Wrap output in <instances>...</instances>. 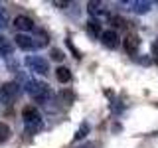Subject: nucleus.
<instances>
[{"label": "nucleus", "mask_w": 158, "mask_h": 148, "mask_svg": "<svg viewBox=\"0 0 158 148\" xmlns=\"http://www.w3.org/2000/svg\"><path fill=\"white\" fill-rule=\"evenodd\" d=\"M12 53H14V46L10 43L8 38H4L0 34V57H12Z\"/></svg>", "instance_id": "1a4fd4ad"}, {"label": "nucleus", "mask_w": 158, "mask_h": 148, "mask_svg": "<svg viewBox=\"0 0 158 148\" xmlns=\"http://www.w3.org/2000/svg\"><path fill=\"white\" fill-rule=\"evenodd\" d=\"M152 56H154V61L158 63V38H156V42L152 43Z\"/></svg>", "instance_id": "6ab92c4d"}, {"label": "nucleus", "mask_w": 158, "mask_h": 148, "mask_svg": "<svg viewBox=\"0 0 158 148\" xmlns=\"http://www.w3.org/2000/svg\"><path fill=\"white\" fill-rule=\"evenodd\" d=\"M109 22H111L115 28H127V22L123 18H118V16H109Z\"/></svg>", "instance_id": "dca6fc26"}, {"label": "nucleus", "mask_w": 158, "mask_h": 148, "mask_svg": "<svg viewBox=\"0 0 158 148\" xmlns=\"http://www.w3.org/2000/svg\"><path fill=\"white\" fill-rule=\"evenodd\" d=\"M22 95V87L16 81H8L0 87V103H14Z\"/></svg>", "instance_id": "7ed1b4c3"}, {"label": "nucleus", "mask_w": 158, "mask_h": 148, "mask_svg": "<svg viewBox=\"0 0 158 148\" xmlns=\"http://www.w3.org/2000/svg\"><path fill=\"white\" fill-rule=\"evenodd\" d=\"M8 26V16H6V10L0 6V30Z\"/></svg>", "instance_id": "f3484780"}, {"label": "nucleus", "mask_w": 158, "mask_h": 148, "mask_svg": "<svg viewBox=\"0 0 158 148\" xmlns=\"http://www.w3.org/2000/svg\"><path fill=\"white\" fill-rule=\"evenodd\" d=\"M12 26L20 30V34H28V32H32L34 28V20L32 18H28V16H24V14H20V16L14 18V22H12Z\"/></svg>", "instance_id": "0eeeda50"}, {"label": "nucleus", "mask_w": 158, "mask_h": 148, "mask_svg": "<svg viewBox=\"0 0 158 148\" xmlns=\"http://www.w3.org/2000/svg\"><path fill=\"white\" fill-rule=\"evenodd\" d=\"M128 6H132L131 10L132 12H136V14H146V12H150V6L152 4L150 2H140V0H138V2H128Z\"/></svg>", "instance_id": "9b49d317"}, {"label": "nucleus", "mask_w": 158, "mask_h": 148, "mask_svg": "<svg viewBox=\"0 0 158 148\" xmlns=\"http://www.w3.org/2000/svg\"><path fill=\"white\" fill-rule=\"evenodd\" d=\"M24 63H26V67H30L32 71L40 73V75H48L49 73V63L42 56H28L24 59Z\"/></svg>", "instance_id": "20e7f679"}, {"label": "nucleus", "mask_w": 158, "mask_h": 148, "mask_svg": "<svg viewBox=\"0 0 158 148\" xmlns=\"http://www.w3.org/2000/svg\"><path fill=\"white\" fill-rule=\"evenodd\" d=\"M10 134H12V130H10V126L6 122H0V142H6Z\"/></svg>", "instance_id": "ddd939ff"}, {"label": "nucleus", "mask_w": 158, "mask_h": 148, "mask_svg": "<svg viewBox=\"0 0 158 148\" xmlns=\"http://www.w3.org/2000/svg\"><path fill=\"white\" fill-rule=\"evenodd\" d=\"M87 132H89V125H87V122H83V125L81 126H79V130L75 132V136H73V140H81V138H85L87 136Z\"/></svg>", "instance_id": "2eb2a0df"}, {"label": "nucleus", "mask_w": 158, "mask_h": 148, "mask_svg": "<svg viewBox=\"0 0 158 148\" xmlns=\"http://www.w3.org/2000/svg\"><path fill=\"white\" fill-rule=\"evenodd\" d=\"M101 6H103L101 2H89V4H87V8H89V14H91V16H97V14L105 12V10H103Z\"/></svg>", "instance_id": "4468645a"}, {"label": "nucleus", "mask_w": 158, "mask_h": 148, "mask_svg": "<svg viewBox=\"0 0 158 148\" xmlns=\"http://www.w3.org/2000/svg\"><path fill=\"white\" fill-rule=\"evenodd\" d=\"M87 32H89V36H93V38H101V34H103L101 22H99L97 18H91L87 22Z\"/></svg>", "instance_id": "9d476101"}, {"label": "nucleus", "mask_w": 158, "mask_h": 148, "mask_svg": "<svg viewBox=\"0 0 158 148\" xmlns=\"http://www.w3.org/2000/svg\"><path fill=\"white\" fill-rule=\"evenodd\" d=\"M101 42H103V46H105V47H111V49L118 47V36H117V32H115V30H105V32L101 34Z\"/></svg>", "instance_id": "6e6552de"}, {"label": "nucleus", "mask_w": 158, "mask_h": 148, "mask_svg": "<svg viewBox=\"0 0 158 148\" xmlns=\"http://www.w3.org/2000/svg\"><path fill=\"white\" fill-rule=\"evenodd\" d=\"M81 148H95V144H85V146H81Z\"/></svg>", "instance_id": "aec40b11"}, {"label": "nucleus", "mask_w": 158, "mask_h": 148, "mask_svg": "<svg viewBox=\"0 0 158 148\" xmlns=\"http://www.w3.org/2000/svg\"><path fill=\"white\" fill-rule=\"evenodd\" d=\"M22 118H24V126H26L28 132H38L42 130L44 126V121H42V115H40V111L36 107H24L22 111Z\"/></svg>", "instance_id": "f03ea898"}, {"label": "nucleus", "mask_w": 158, "mask_h": 148, "mask_svg": "<svg viewBox=\"0 0 158 148\" xmlns=\"http://www.w3.org/2000/svg\"><path fill=\"white\" fill-rule=\"evenodd\" d=\"M24 89H26V93L38 103H46L48 99L52 97V91H49V87L46 83L36 81V79H30V77L24 79Z\"/></svg>", "instance_id": "f257e3e1"}, {"label": "nucleus", "mask_w": 158, "mask_h": 148, "mask_svg": "<svg viewBox=\"0 0 158 148\" xmlns=\"http://www.w3.org/2000/svg\"><path fill=\"white\" fill-rule=\"evenodd\" d=\"M14 42H16V46L20 49H24V51H34V49L44 47L42 43L38 42V38L30 36V34H18V36L14 38Z\"/></svg>", "instance_id": "39448f33"}, {"label": "nucleus", "mask_w": 158, "mask_h": 148, "mask_svg": "<svg viewBox=\"0 0 158 148\" xmlns=\"http://www.w3.org/2000/svg\"><path fill=\"white\" fill-rule=\"evenodd\" d=\"M123 47H125L127 53L136 56V53H138V47H140V38H138V34H135V32L127 34L125 39H123Z\"/></svg>", "instance_id": "423d86ee"}, {"label": "nucleus", "mask_w": 158, "mask_h": 148, "mask_svg": "<svg viewBox=\"0 0 158 148\" xmlns=\"http://www.w3.org/2000/svg\"><path fill=\"white\" fill-rule=\"evenodd\" d=\"M56 79L59 83H69L71 81V71H69L67 67H63V65H59L56 69Z\"/></svg>", "instance_id": "f8f14e48"}, {"label": "nucleus", "mask_w": 158, "mask_h": 148, "mask_svg": "<svg viewBox=\"0 0 158 148\" xmlns=\"http://www.w3.org/2000/svg\"><path fill=\"white\" fill-rule=\"evenodd\" d=\"M63 57H65V56H63L61 49H57V47H53V49H52V59H56V61H61Z\"/></svg>", "instance_id": "a211bd4d"}]
</instances>
